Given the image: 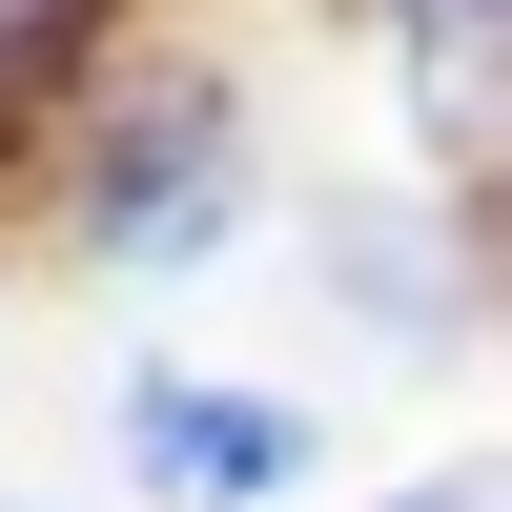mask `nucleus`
<instances>
[{
	"instance_id": "obj_4",
	"label": "nucleus",
	"mask_w": 512,
	"mask_h": 512,
	"mask_svg": "<svg viewBox=\"0 0 512 512\" xmlns=\"http://www.w3.org/2000/svg\"><path fill=\"white\" fill-rule=\"evenodd\" d=\"M41 41H62V0H0V62H41Z\"/></svg>"
},
{
	"instance_id": "obj_3",
	"label": "nucleus",
	"mask_w": 512,
	"mask_h": 512,
	"mask_svg": "<svg viewBox=\"0 0 512 512\" xmlns=\"http://www.w3.org/2000/svg\"><path fill=\"white\" fill-rule=\"evenodd\" d=\"M390 512H512V451H492V472H451V492H390Z\"/></svg>"
},
{
	"instance_id": "obj_2",
	"label": "nucleus",
	"mask_w": 512,
	"mask_h": 512,
	"mask_svg": "<svg viewBox=\"0 0 512 512\" xmlns=\"http://www.w3.org/2000/svg\"><path fill=\"white\" fill-rule=\"evenodd\" d=\"M123 431H144L164 492H287L308 472V410H246V390H144Z\"/></svg>"
},
{
	"instance_id": "obj_1",
	"label": "nucleus",
	"mask_w": 512,
	"mask_h": 512,
	"mask_svg": "<svg viewBox=\"0 0 512 512\" xmlns=\"http://www.w3.org/2000/svg\"><path fill=\"white\" fill-rule=\"evenodd\" d=\"M82 226H103V267H205V246H226V103H144L103 144V205H82Z\"/></svg>"
}]
</instances>
